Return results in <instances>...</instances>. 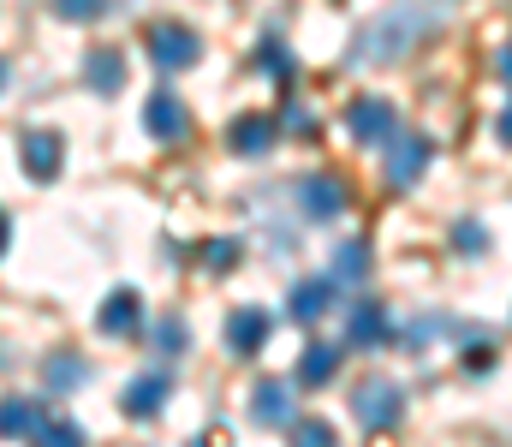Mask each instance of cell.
Returning <instances> with one entry per match:
<instances>
[{"instance_id": "6da1fadb", "label": "cell", "mask_w": 512, "mask_h": 447, "mask_svg": "<svg viewBox=\"0 0 512 447\" xmlns=\"http://www.w3.org/2000/svg\"><path fill=\"white\" fill-rule=\"evenodd\" d=\"M143 54H149L161 72H185V66L203 60V36L185 30V24H149V30H143Z\"/></svg>"}, {"instance_id": "7a4b0ae2", "label": "cell", "mask_w": 512, "mask_h": 447, "mask_svg": "<svg viewBox=\"0 0 512 447\" xmlns=\"http://www.w3.org/2000/svg\"><path fill=\"white\" fill-rule=\"evenodd\" d=\"M352 412H358L364 430H399V418H405V388H393V376H370V382H358Z\"/></svg>"}, {"instance_id": "3957f363", "label": "cell", "mask_w": 512, "mask_h": 447, "mask_svg": "<svg viewBox=\"0 0 512 447\" xmlns=\"http://www.w3.org/2000/svg\"><path fill=\"white\" fill-rule=\"evenodd\" d=\"M423 167H429V138H417V132H393L387 138V185L393 191H411L423 179Z\"/></svg>"}, {"instance_id": "277c9868", "label": "cell", "mask_w": 512, "mask_h": 447, "mask_svg": "<svg viewBox=\"0 0 512 447\" xmlns=\"http://www.w3.org/2000/svg\"><path fill=\"white\" fill-rule=\"evenodd\" d=\"M346 126H352V138H358V144H387V138L399 132V114H393V102H387V96H358V102H352V114H346Z\"/></svg>"}, {"instance_id": "5b68a950", "label": "cell", "mask_w": 512, "mask_h": 447, "mask_svg": "<svg viewBox=\"0 0 512 447\" xmlns=\"http://www.w3.org/2000/svg\"><path fill=\"white\" fill-rule=\"evenodd\" d=\"M298 209H304L310 221H334V215H346V179H334V173H310V179H298Z\"/></svg>"}, {"instance_id": "8992f818", "label": "cell", "mask_w": 512, "mask_h": 447, "mask_svg": "<svg viewBox=\"0 0 512 447\" xmlns=\"http://www.w3.org/2000/svg\"><path fill=\"white\" fill-rule=\"evenodd\" d=\"M18 155H24V173H30V179H54V173L66 167V144H60V132H48V126H30V132L18 138Z\"/></svg>"}, {"instance_id": "52a82bcc", "label": "cell", "mask_w": 512, "mask_h": 447, "mask_svg": "<svg viewBox=\"0 0 512 447\" xmlns=\"http://www.w3.org/2000/svg\"><path fill=\"white\" fill-rule=\"evenodd\" d=\"M143 126H149V138L173 144V138H185V126H191V108H185L173 90H155V96H149V108H143Z\"/></svg>"}, {"instance_id": "ba28073f", "label": "cell", "mask_w": 512, "mask_h": 447, "mask_svg": "<svg viewBox=\"0 0 512 447\" xmlns=\"http://www.w3.org/2000/svg\"><path fill=\"white\" fill-rule=\"evenodd\" d=\"M227 346H233L239 358H256V352L268 346V310H262V304H239V310L227 316Z\"/></svg>"}, {"instance_id": "9c48e42d", "label": "cell", "mask_w": 512, "mask_h": 447, "mask_svg": "<svg viewBox=\"0 0 512 447\" xmlns=\"http://www.w3.org/2000/svg\"><path fill=\"white\" fill-rule=\"evenodd\" d=\"M167 394H173V376H167V370H149V376H137L126 388L120 406H126V418H155V412L167 406Z\"/></svg>"}, {"instance_id": "30bf717a", "label": "cell", "mask_w": 512, "mask_h": 447, "mask_svg": "<svg viewBox=\"0 0 512 447\" xmlns=\"http://www.w3.org/2000/svg\"><path fill=\"white\" fill-rule=\"evenodd\" d=\"M387 334H393V316H387L382 304H358L346 316V346H382Z\"/></svg>"}, {"instance_id": "8fae6325", "label": "cell", "mask_w": 512, "mask_h": 447, "mask_svg": "<svg viewBox=\"0 0 512 447\" xmlns=\"http://www.w3.org/2000/svg\"><path fill=\"white\" fill-rule=\"evenodd\" d=\"M137 316H143V298L131 293V287H120V293L102 304L96 328H102V334H114V340H126V334H137Z\"/></svg>"}, {"instance_id": "7c38bea8", "label": "cell", "mask_w": 512, "mask_h": 447, "mask_svg": "<svg viewBox=\"0 0 512 447\" xmlns=\"http://www.w3.org/2000/svg\"><path fill=\"white\" fill-rule=\"evenodd\" d=\"M286 304H292V322H322L328 304H334V281H316V275L310 281H292V298Z\"/></svg>"}, {"instance_id": "4fadbf2b", "label": "cell", "mask_w": 512, "mask_h": 447, "mask_svg": "<svg viewBox=\"0 0 512 447\" xmlns=\"http://www.w3.org/2000/svg\"><path fill=\"white\" fill-rule=\"evenodd\" d=\"M251 418L256 424H286L292 418V382H256Z\"/></svg>"}, {"instance_id": "5bb4252c", "label": "cell", "mask_w": 512, "mask_h": 447, "mask_svg": "<svg viewBox=\"0 0 512 447\" xmlns=\"http://www.w3.org/2000/svg\"><path fill=\"white\" fill-rule=\"evenodd\" d=\"M42 424V406L36 400H0V436L6 442H30Z\"/></svg>"}, {"instance_id": "9a60e30c", "label": "cell", "mask_w": 512, "mask_h": 447, "mask_svg": "<svg viewBox=\"0 0 512 447\" xmlns=\"http://www.w3.org/2000/svg\"><path fill=\"white\" fill-rule=\"evenodd\" d=\"M227 144H233V155H268V149H274V126H268L262 114H245V120H233Z\"/></svg>"}, {"instance_id": "2e32d148", "label": "cell", "mask_w": 512, "mask_h": 447, "mask_svg": "<svg viewBox=\"0 0 512 447\" xmlns=\"http://www.w3.org/2000/svg\"><path fill=\"white\" fill-rule=\"evenodd\" d=\"M84 72H90V84H96V90H108V96H114V90L126 84V54H120V48H90Z\"/></svg>"}, {"instance_id": "e0dca14e", "label": "cell", "mask_w": 512, "mask_h": 447, "mask_svg": "<svg viewBox=\"0 0 512 447\" xmlns=\"http://www.w3.org/2000/svg\"><path fill=\"white\" fill-rule=\"evenodd\" d=\"M334 370H340V346H328V340H316V346L298 358V382H304V388L334 382Z\"/></svg>"}, {"instance_id": "ac0fdd59", "label": "cell", "mask_w": 512, "mask_h": 447, "mask_svg": "<svg viewBox=\"0 0 512 447\" xmlns=\"http://www.w3.org/2000/svg\"><path fill=\"white\" fill-rule=\"evenodd\" d=\"M364 275H370V245H364V239L340 245V251H334V281H364Z\"/></svg>"}, {"instance_id": "d6986e66", "label": "cell", "mask_w": 512, "mask_h": 447, "mask_svg": "<svg viewBox=\"0 0 512 447\" xmlns=\"http://www.w3.org/2000/svg\"><path fill=\"white\" fill-rule=\"evenodd\" d=\"M30 442H36V447H84V430H78L72 418H42Z\"/></svg>"}, {"instance_id": "ffe728a7", "label": "cell", "mask_w": 512, "mask_h": 447, "mask_svg": "<svg viewBox=\"0 0 512 447\" xmlns=\"http://www.w3.org/2000/svg\"><path fill=\"white\" fill-rule=\"evenodd\" d=\"M197 257H203L209 275H233V263H239V239H209Z\"/></svg>"}, {"instance_id": "44dd1931", "label": "cell", "mask_w": 512, "mask_h": 447, "mask_svg": "<svg viewBox=\"0 0 512 447\" xmlns=\"http://www.w3.org/2000/svg\"><path fill=\"white\" fill-rule=\"evenodd\" d=\"M149 340H155V352H185V322L179 316H155V328H149Z\"/></svg>"}, {"instance_id": "7402d4cb", "label": "cell", "mask_w": 512, "mask_h": 447, "mask_svg": "<svg viewBox=\"0 0 512 447\" xmlns=\"http://www.w3.org/2000/svg\"><path fill=\"white\" fill-rule=\"evenodd\" d=\"M334 424H322V418H298L292 424V447H334Z\"/></svg>"}, {"instance_id": "603a6c76", "label": "cell", "mask_w": 512, "mask_h": 447, "mask_svg": "<svg viewBox=\"0 0 512 447\" xmlns=\"http://www.w3.org/2000/svg\"><path fill=\"white\" fill-rule=\"evenodd\" d=\"M48 388H54V394L84 388V364H78V358H54V364H48Z\"/></svg>"}, {"instance_id": "cb8c5ba5", "label": "cell", "mask_w": 512, "mask_h": 447, "mask_svg": "<svg viewBox=\"0 0 512 447\" xmlns=\"http://www.w3.org/2000/svg\"><path fill=\"white\" fill-rule=\"evenodd\" d=\"M54 6V18H96V12H108V0H48Z\"/></svg>"}, {"instance_id": "d4e9b609", "label": "cell", "mask_w": 512, "mask_h": 447, "mask_svg": "<svg viewBox=\"0 0 512 447\" xmlns=\"http://www.w3.org/2000/svg\"><path fill=\"white\" fill-rule=\"evenodd\" d=\"M453 239H459L465 251H483V245H489V233H483L477 221H459V233H453Z\"/></svg>"}, {"instance_id": "484cf974", "label": "cell", "mask_w": 512, "mask_h": 447, "mask_svg": "<svg viewBox=\"0 0 512 447\" xmlns=\"http://www.w3.org/2000/svg\"><path fill=\"white\" fill-rule=\"evenodd\" d=\"M489 364H495V346H471V352H465V370H477V376H483Z\"/></svg>"}, {"instance_id": "4316f807", "label": "cell", "mask_w": 512, "mask_h": 447, "mask_svg": "<svg viewBox=\"0 0 512 447\" xmlns=\"http://www.w3.org/2000/svg\"><path fill=\"white\" fill-rule=\"evenodd\" d=\"M6 245H12V221L0 215V257H6Z\"/></svg>"}, {"instance_id": "83f0119b", "label": "cell", "mask_w": 512, "mask_h": 447, "mask_svg": "<svg viewBox=\"0 0 512 447\" xmlns=\"http://www.w3.org/2000/svg\"><path fill=\"white\" fill-rule=\"evenodd\" d=\"M191 447H227V442H221V436H209V442H191Z\"/></svg>"}, {"instance_id": "f1b7e54d", "label": "cell", "mask_w": 512, "mask_h": 447, "mask_svg": "<svg viewBox=\"0 0 512 447\" xmlns=\"http://www.w3.org/2000/svg\"><path fill=\"white\" fill-rule=\"evenodd\" d=\"M0 84H6V66H0Z\"/></svg>"}]
</instances>
